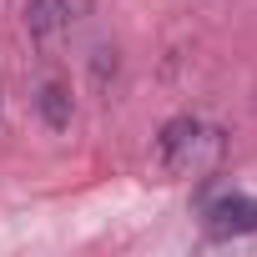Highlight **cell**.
I'll use <instances>...</instances> for the list:
<instances>
[{"instance_id": "cell-1", "label": "cell", "mask_w": 257, "mask_h": 257, "mask_svg": "<svg viewBox=\"0 0 257 257\" xmlns=\"http://www.w3.org/2000/svg\"><path fill=\"white\" fill-rule=\"evenodd\" d=\"M222 152H227V137L197 116H172L157 137V167L167 177H207L222 162Z\"/></svg>"}, {"instance_id": "cell-2", "label": "cell", "mask_w": 257, "mask_h": 257, "mask_svg": "<svg viewBox=\"0 0 257 257\" xmlns=\"http://www.w3.org/2000/svg\"><path fill=\"white\" fill-rule=\"evenodd\" d=\"M207 222L217 232H257V197H242V192L212 197L207 202Z\"/></svg>"}, {"instance_id": "cell-3", "label": "cell", "mask_w": 257, "mask_h": 257, "mask_svg": "<svg viewBox=\"0 0 257 257\" xmlns=\"http://www.w3.org/2000/svg\"><path fill=\"white\" fill-rule=\"evenodd\" d=\"M66 21H71V6H66V0H26V26H31L36 41H51Z\"/></svg>"}, {"instance_id": "cell-4", "label": "cell", "mask_w": 257, "mask_h": 257, "mask_svg": "<svg viewBox=\"0 0 257 257\" xmlns=\"http://www.w3.org/2000/svg\"><path fill=\"white\" fill-rule=\"evenodd\" d=\"M36 101H41V116H46L51 132H66V126H71V91H66L61 81H46Z\"/></svg>"}]
</instances>
